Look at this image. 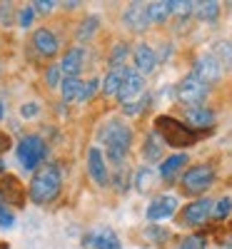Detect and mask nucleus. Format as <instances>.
<instances>
[{"instance_id": "0eeeda50", "label": "nucleus", "mask_w": 232, "mask_h": 249, "mask_svg": "<svg viewBox=\"0 0 232 249\" xmlns=\"http://www.w3.org/2000/svg\"><path fill=\"white\" fill-rule=\"evenodd\" d=\"M210 210H213V202H210L207 197H197L195 202H190L185 204V210H182V227H200L210 219Z\"/></svg>"}, {"instance_id": "6ab92c4d", "label": "nucleus", "mask_w": 232, "mask_h": 249, "mask_svg": "<svg viewBox=\"0 0 232 249\" xmlns=\"http://www.w3.org/2000/svg\"><path fill=\"white\" fill-rule=\"evenodd\" d=\"M185 164H187V155H185V152L170 155V157L160 164V177H162V179H173V177L185 167Z\"/></svg>"}, {"instance_id": "7ed1b4c3", "label": "nucleus", "mask_w": 232, "mask_h": 249, "mask_svg": "<svg viewBox=\"0 0 232 249\" xmlns=\"http://www.w3.org/2000/svg\"><path fill=\"white\" fill-rule=\"evenodd\" d=\"M155 124H157L155 132L162 137L165 144H170V147H190V144H195L200 140V132L190 130L185 122H180L170 115H160L155 120Z\"/></svg>"}, {"instance_id": "ea45409f", "label": "nucleus", "mask_w": 232, "mask_h": 249, "mask_svg": "<svg viewBox=\"0 0 232 249\" xmlns=\"http://www.w3.org/2000/svg\"><path fill=\"white\" fill-rule=\"evenodd\" d=\"M20 112H23V117H35L38 115V105H35V102H28V105H23Z\"/></svg>"}, {"instance_id": "4be33fe9", "label": "nucleus", "mask_w": 232, "mask_h": 249, "mask_svg": "<svg viewBox=\"0 0 232 249\" xmlns=\"http://www.w3.org/2000/svg\"><path fill=\"white\" fill-rule=\"evenodd\" d=\"M162 147H165L162 137H160L157 132H150V135H147V140H145V147H142V155H145V160L157 162V160L162 157Z\"/></svg>"}, {"instance_id": "58836bf2", "label": "nucleus", "mask_w": 232, "mask_h": 249, "mask_svg": "<svg viewBox=\"0 0 232 249\" xmlns=\"http://www.w3.org/2000/svg\"><path fill=\"white\" fill-rule=\"evenodd\" d=\"M115 190H120V192L128 190V175H125L122 170H120V175H115Z\"/></svg>"}, {"instance_id": "72a5a7b5", "label": "nucleus", "mask_w": 232, "mask_h": 249, "mask_svg": "<svg viewBox=\"0 0 232 249\" xmlns=\"http://www.w3.org/2000/svg\"><path fill=\"white\" fill-rule=\"evenodd\" d=\"M33 15H35V13H33V8H30V5H25L23 10H20V13H18L20 28H30V25H33Z\"/></svg>"}, {"instance_id": "f8f14e48", "label": "nucleus", "mask_w": 232, "mask_h": 249, "mask_svg": "<svg viewBox=\"0 0 232 249\" xmlns=\"http://www.w3.org/2000/svg\"><path fill=\"white\" fill-rule=\"evenodd\" d=\"M177 210V199L173 195H160L150 202V207H147V219L150 222H160V219H167L173 217Z\"/></svg>"}, {"instance_id": "a19ab883", "label": "nucleus", "mask_w": 232, "mask_h": 249, "mask_svg": "<svg viewBox=\"0 0 232 249\" xmlns=\"http://www.w3.org/2000/svg\"><path fill=\"white\" fill-rule=\"evenodd\" d=\"M8 147H10V140H8V135L0 132V152H5Z\"/></svg>"}, {"instance_id": "2f4dec72", "label": "nucleus", "mask_w": 232, "mask_h": 249, "mask_svg": "<svg viewBox=\"0 0 232 249\" xmlns=\"http://www.w3.org/2000/svg\"><path fill=\"white\" fill-rule=\"evenodd\" d=\"M60 77H62V72H60V65H50V68H48V72H45L48 85H50V88H58V85H60Z\"/></svg>"}, {"instance_id": "4468645a", "label": "nucleus", "mask_w": 232, "mask_h": 249, "mask_svg": "<svg viewBox=\"0 0 232 249\" xmlns=\"http://www.w3.org/2000/svg\"><path fill=\"white\" fill-rule=\"evenodd\" d=\"M88 172H90V179L100 187L108 184V164H105V157L100 152V147H90L88 150Z\"/></svg>"}, {"instance_id": "473e14b6", "label": "nucleus", "mask_w": 232, "mask_h": 249, "mask_svg": "<svg viewBox=\"0 0 232 249\" xmlns=\"http://www.w3.org/2000/svg\"><path fill=\"white\" fill-rule=\"evenodd\" d=\"M0 25H13V5L0 3Z\"/></svg>"}, {"instance_id": "1a4fd4ad", "label": "nucleus", "mask_w": 232, "mask_h": 249, "mask_svg": "<svg viewBox=\"0 0 232 249\" xmlns=\"http://www.w3.org/2000/svg\"><path fill=\"white\" fill-rule=\"evenodd\" d=\"M82 244H85V249H120L117 234L113 230H108V227H97V230L88 232Z\"/></svg>"}, {"instance_id": "393cba45", "label": "nucleus", "mask_w": 232, "mask_h": 249, "mask_svg": "<svg viewBox=\"0 0 232 249\" xmlns=\"http://www.w3.org/2000/svg\"><path fill=\"white\" fill-rule=\"evenodd\" d=\"M230 212H232V199H230V197H220L217 202H213L210 217H213V219H227Z\"/></svg>"}, {"instance_id": "cd10ccee", "label": "nucleus", "mask_w": 232, "mask_h": 249, "mask_svg": "<svg viewBox=\"0 0 232 249\" xmlns=\"http://www.w3.org/2000/svg\"><path fill=\"white\" fill-rule=\"evenodd\" d=\"M95 28H97V18H95V15L85 18V23H82L80 30H77V40H88V37L95 33Z\"/></svg>"}, {"instance_id": "aec40b11", "label": "nucleus", "mask_w": 232, "mask_h": 249, "mask_svg": "<svg viewBox=\"0 0 232 249\" xmlns=\"http://www.w3.org/2000/svg\"><path fill=\"white\" fill-rule=\"evenodd\" d=\"M60 90H62V100L70 102V100H80L82 97V90H85V82L80 77H65L60 82Z\"/></svg>"}, {"instance_id": "5701e85b", "label": "nucleus", "mask_w": 232, "mask_h": 249, "mask_svg": "<svg viewBox=\"0 0 232 249\" xmlns=\"http://www.w3.org/2000/svg\"><path fill=\"white\" fill-rule=\"evenodd\" d=\"M200 20H205V23H213V20H217L220 15V3L217 0H205V3H195V10H193Z\"/></svg>"}, {"instance_id": "f704fd0d", "label": "nucleus", "mask_w": 232, "mask_h": 249, "mask_svg": "<svg viewBox=\"0 0 232 249\" xmlns=\"http://www.w3.org/2000/svg\"><path fill=\"white\" fill-rule=\"evenodd\" d=\"M13 222H15L13 212L8 210L5 204H0V227H5V230H8V227H13Z\"/></svg>"}, {"instance_id": "f03ea898", "label": "nucleus", "mask_w": 232, "mask_h": 249, "mask_svg": "<svg viewBox=\"0 0 232 249\" xmlns=\"http://www.w3.org/2000/svg\"><path fill=\"white\" fill-rule=\"evenodd\" d=\"M100 142L108 147V157H110L115 164H120V162L125 160V155L130 152L133 132H130L128 124L113 120V122H108V124L100 130Z\"/></svg>"}, {"instance_id": "f3484780", "label": "nucleus", "mask_w": 232, "mask_h": 249, "mask_svg": "<svg viewBox=\"0 0 232 249\" xmlns=\"http://www.w3.org/2000/svg\"><path fill=\"white\" fill-rule=\"evenodd\" d=\"M82 60H85V50H82L80 45L77 48H70L65 53V57H62L60 62V72L65 77H77L80 75V68H82Z\"/></svg>"}, {"instance_id": "37998d69", "label": "nucleus", "mask_w": 232, "mask_h": 249, "mask_svg": "<svg viewBox=\"0 0 232 249\" xmlns=\"http://www.w3.org/2000/svg\"><path fill=\"white\" fill-rule=\"evenodd\" d=\"M3 112H5V110H3V105H0V117H3Z\"/></svg>"}, {"instance_id": "9b49d317", "label": "nucleus", "mask_w": 232, "mask_h": 249, "mask_svg": "<svg viewBox=\"0 0 232 249\" xmlns=\"http://www.w3.org/2000/svg\"><path fill=\"white\" fill-rule=\"evenodd\" d=\"M185 120L190 130H210L215 122V112L205 107V105H195V107H185Z\"/></svg>"}, {"instance_id": "dca6fc26", "label": "nucleus", "mask_w": 232, "mask_h": 249, "mask_svg": "<svg viewBox=\"0 0 232 249\" xmlns=\"http://www.w3.org/2000/svg\"><path fill=\"white\" fill-rule=\"evenodd\" d=\"M33 48L43 57H53L58 53V37L48 28H40V30L33 33Z\"/></svg>"}, {"instance_id": "2eb2a0df", "label": "nucleus", "mask_w": 232, "mask_h": 249, "mask_svg": "<svg viewBox=\"0 0 232 249\" xmlns=\"http://www.w3.org/2000/svg\"><path fill=\"white\" fill-rule=\"evenodd\" d=\"M133 60H135V70H137L140 75H150V72L155 70V65H157L155 50H153L150 45H145V43H140V45L133 50Z\"/></svg>"}, {"instance_id": "412c9836", "label": "nucleus", "mask_w": 232, "mask_h": 249, "mask_svg": "<svg viewBox=\"0 0 232 249\" xmlns=\"http://www.w3.org/2000/svg\"><path fill=\"white\" fill-rule=\"evenodd\" d=\"M173 13V3L170 0H157V3H147V18L150 23H165Z\"/></svg>"}, {"instance_id": "79ce46f5", "label": "nucleus", "mask_w": 232, "mask_h": 249, "mask_svg": "<svg viewBox=\"0 0 232 249\" xmlns=\"http://www.w3.org/2000/svg\"><path fill=\"white\" fill-rule=\"evenodd\" d=\"M0 204H5V195H3V190H0Z\"/></svg>"}, {"instance_id": "b1692460", "label": "nucleus", "mask_w": 232, "mask_h": 249, "mask_svg": "<svg viewBox=\"0 0 232 249\" xmlns=\"http://www.w3.org/2000/svg\"><path fill=\"white\" fill-rule=\"evenodd\" d=\"M217 62L220 68H232V43H227V40H222V43L215 45V53H210Z\"/></svg>"}, {"instance_id": "9d476101", "label": "nucleus", "mask_w": 232, "mask_h": 249, "mask_svg": "<svg viewBox=\"0 0 232 249\" xmlns=\"http://www.w3.org/2000/svg\"><path fill=\"white\" fill-rule=\"evenodd\" d=\"M122 23L133 33H142L150 28V18H147V3H130L122 13Z\"/></svg>"}, {"instance_id": "c85d7f7f", "label": "nucleus", "mask_w": 232, "mask_h": 249, "mask_svg": "<svg viewBox=\"0 0 232 249\" xmlns=\"http://www.w3.org/2000/svg\"><path fill=\"white\" fill-rule=\"evenodd\" d=\"M177 249H207V244H205V237H200V234H190V237H185V239L180 242Z\"/></svg>"}, {"instance_id": "423d86ee", "label": "nucleus", "mask_w": 232, "mask_h": 249, "mask_svg": "<svg viewBox=\"0 0 232 249\" xmlns=\"http://www.w3.org/2000/svg\"><path fill=\"white\" fill-rule=\"evenodd\" d=\"M175 95H177V100L182 102V105L195 107V105H202V100L207 97V85H205V82H200L193 72H190L187 77H182L177 82Z\"/></svg>"}, {"instance_id": "c03bdc74", "label": "nucleus", "mask_w": 232, "mask_h": 249, "mask_svg": "<svg viewBox=\"0 0 232 249\" xmlns=\"http://www.w3.org/2000/svg\"><path fill=\"white\" fill-rule=\"evenodd\" d=\"M225 249H232V242H230V244H227V247H225Z\"/></svg>"}, {"instance_id": "f257e3e1", "label": "nucleus", "mask_w": 232, "mask_h": 249, "mask_svg": "<svg viewBox=\"0 0 232 249\" xmlns=\"http://www.w3.org/2000/svg\"><path fill=\"white\" fill-rule=\"evenodd\" d=\"M60 187H62L60 167L58 164H43V167L35 172L33 182H30V199L35 204H48L58 197Z\"/></svg>"}, {"instance_id": "6e6552de", "label": "nucleus", "mask_w": 232, "mask_h": 249, "mask_svg": "<svg viewBox=\"0 0 232 249\" xmlns=\"http://www.w3.org/2000/svg\"><path fill=\"white\" fill-rule=\"evenodd\" d=\"M193 75L200 80V82H205V85L210 88L213 82H217L220 80V75H222V68H220V62L213 57V55H200L197 60H195V68H193Z\"/></svg>"}, {"instance_id": "7c9ffc66", "label": "nucleus", "mask_w": 232, "mask_h": 249, "mask_svg": "<svg viewBox=\"0 0 232 249\" xmlns=\"http://www.w3.org/2000/svg\"><path fill=\"white\" fill-rule=\"evenodd\" d=\"M147 105V97H140V100H133V102H125L122 105V112L125 115H140Z\"/></svg>"}, {"instance_id": "39448f33", "label": "nucleus", "mask_w": 232, "mask_h": 249, "mask_svg": "<svg viewBox=\"0 0 232 249\" xmlns=\"http://www.w3.org/2000/svg\"><path fill=\"white\" fill-rule=\"evenodd\" d=\"M215 182V170L210 164H195L182 175V190L187 195H202Z\"/></svg>"}, {"instance_id": "c756f323", "label": "nucleus", "mask_w": 232, "mask_h": 249, "mask_svg": "<svg viewBox=\"0 0 232 249\" xmlns=\"http://www.w3.org/2000/svg\"><path fill=\"white\" fill-rule=\"evenodd\" d=\"M125 55H128V45L117 43V45L113 48V53H110V65H113V68H120L122 60H125Z\"/></svg>"}, {"instance_id": "ddd939ff", "label": "nucleus", "mask_w": 232, "mask_h": 249, "mask_svg": "<svg viewBox=\"0 0 232 249\" xmlns=\"http://www.w3.org/2000/svg\"><path fill=\"white\" fill-rule=\"evenodd\" d=\"M142 90H145V80H142V75H140L137 70H128V75H125V82H122V88H120L117 97H120V102L125 105V102L140 100Z\"/></svg>"}, {"instance_id": "a878e982", "label": "nucleus", "mask_w": 232, "mask_h": 249, "mask_svg": "<svg viewBox=\"0 0 232 249\" xmlns=\"http://www.w3.org/2000/svg\"><path fill=\"white\" fill-rule=\"evenodd\" d=\"M153 182H155L153 170H140V172L135 175V187H137V192H147V190L153 187Z\"/></svg>"}, {"instance_id": "c9c22d12", "label": "nucleus", "mask_w": 232, "mask_h": 249, "mask_svg": "<svg viewBox=\"0 0 232 249\" xmlns=\"http://www.w3.org/2000/svg\"><path fill=\"white\" fill-rule=\"evenodd\" d=\"M97 88H100V80H97V77H93V80L88 82V85H85V90H82V97H80V100H90V97L95 95V90H97Z\"/></svg>"}, {"instance_id": "bb28decb", "label": "nucleus", "mask_w": 232, "mask_h": 249, "mask_svg": "<svg viewBox=\"0 0 232 249\" xmlns=\"http://www.w3.org/2000/svg\"><path fill=\"white\" fill-rule=\"evenodd\" d=\"M170 3H173V13L180 18L193 15V10H195V3H190V0H170Z\"/></svg>"}, {"instance_id": "4c0bfd02", "label": "nucleus", "mask_w": 232, "mask_h": 249, "mask_svg": "<svg viewBox=\"0 0 232 249\" xmlns=\"http://www.w3.org/2000/svg\"><path fill=\"white\" fill-rule=\"evenodd\" d=\"M147 237H150V239H157V242H165L170 234H167V230H160V227H157V230H155V227H150V230H147Z\"/></svg>"}, {"instance_id": "a211bd4d", "label": "nucleus", "mask_w": 232, "mask_h": 249, "mask_svg": "<svg viewBox=\"0 0 232 249\" xmlns=\"http://www.w3.org/2000/svg\"><path fill=\"white\" fill-rule=\"evenodd\" d=\"M128 70H130V68H125V65L110 68V72L105 75V80L100 82V85H102V92H105V95H117L120 88H122V82H125V75H128Z\"/></svg>"}, {"instance_id": "e433bc0d", "label": "nucleus", "mask_w": 232, "mask_h": 249, "mask_svg": "<svg viewBox=\"0 0 232 249\" xmlns=\"http://www.w3.org/2000/svg\"><path fill=\"white\" fill-rule=\"evenodd\" d=\"M53 5V0H38V3H33V13H50Z\"/></svg>"}, {"instance_id": "20e7f679", "label": "nucleus", "mask_w": 232, "mask_h": 249, "mask_svg": "<svg viewBox=\"0 0 232 249\" xmlns=\"http://www.w3.org/2000/svg\"><path fill=\"white\" fill-rule=\"evenodd\" d=\"M15 155H18V162L23 164V170L33 172V170H38V164L45 160L48 147H45L43 137H38V135H25L23 140L18 142Z\"/></svg>"}]
</instances>
